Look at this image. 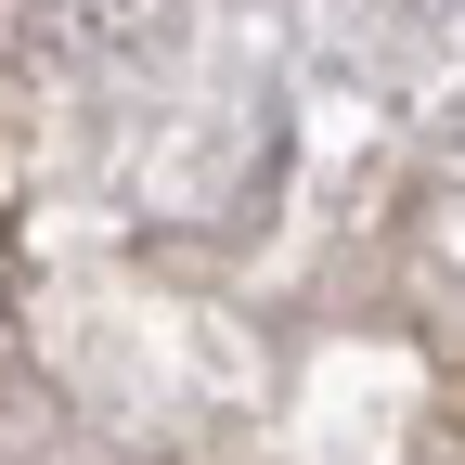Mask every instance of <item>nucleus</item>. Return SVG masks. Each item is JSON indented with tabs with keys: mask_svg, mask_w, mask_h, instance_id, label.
Segmentation results:
<instances>
[]
</instances>
